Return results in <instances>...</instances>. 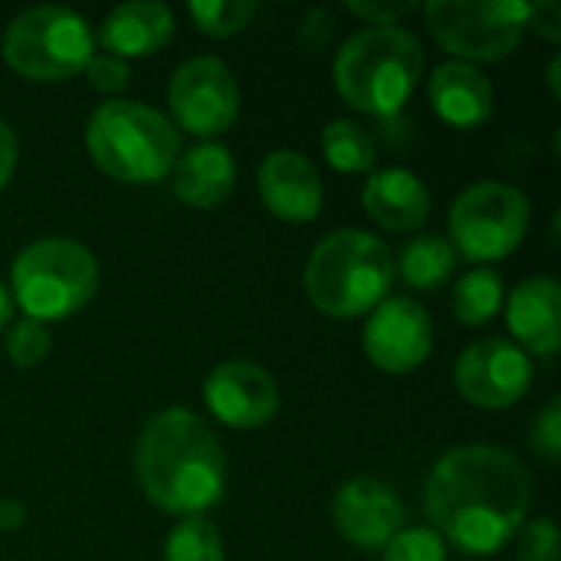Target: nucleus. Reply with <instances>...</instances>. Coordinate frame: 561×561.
<instances>
[{
	"label": "nucleus",
	"mask_w": 561,
	"mask_h": 561,
	"mask_svg": "<svg viewBox=\"0 0 561 561\" xmlns=\"http://www.w3.org/2000/svg\"><path fill=\"white\" fill-rule=\"evenodd\" d=\"M549 82H552V92L559 95V56H556L552 66H549Z\"/></svg>",
	"instance_id": "obj_37"
},
{
	"label": "nucleus",
	"mask_w": 561,
	"mask_h": 561,
	"mask_svg": "<svg viewBox=\"0 0 561 561\" xmlns=\"http://www.w3.org/2000/svg\"><path fill=\"white\" fill-rule=\"evenodd\" d=\"M309 302L329 319H355L378 309L394 286V256L368 230H335L316 243L306 273Z\"/></svg>",
	"instance_id": "obj_4"
},
{
	"label": "nucleus",
	"mask_w": 561,
	"mask_h": 561,
	"mask_svg": "<svg viewBox=\"0 0 561 561\" xmlns=\"http://www.w3.org/2000/svg\"><path fill=\"white\" fill-rule=\"evenodd\" d=\"M454 266L457 250L450 247V240L440 233H421L398 253L394 276H401L417 293H431L454 276Z\"/></svg>",
	"instance_id": "obj_21"
},
{
	"label": "nucleus",
	"mask_w": 561,
	"mask_h": 561,
	"mask_svg": "<svg viewBox=\"0 0 561 561\" xmlns=\"http://www.w3.org/2000/svg\"><path fill=\"white\" fill-rule=\"evenodd\" d=\"M16 154H20L16 131L0 118V191L10 184V178H13V171H16Z\"/></svg>",
	"instance_id": "obj_34"
},
{
	"label": "nucleus",
	"mask_w": 561,
	"mask_h": 561,
	"mask_svg": "<svg viewBox=\"0 0 561 561\" xmlns=\"http://www.w3.org/2000/svg\"><path fill=\"white\" fill-rule=\"evenodd\" d=\"M256 10L260 7L253 0H191L187 3L194 26L214 39H230V36L243 33L253 23Z\"/></svg>",
	"instance_id": "obj_25"
},
{
	"label": "nucleus",
	"mask_w": 561,
	"mask_h": 561,
	"mask_svg": "<svg viewBox=\"0 0 561 561\" xmlns=\"http://www.w3.org/2000/svg\"><path fill=\"white\" fill-rule=\"evenodd\" d=\"M322 154L342 174L371 171L378 161V145L371 131L352 118H335L322 128Z\"/></svg>",
	"instance_id": "obj_22"
},
{
	"label": "nucleus",
	"mask_w": 561,
	"mask_h": 561,
	"mask_svg": "<svg viewBox=\"0 0 561 561\" xmlns=\"http://www.w3.org/2000/svg\"><path fill=\"white\" fill-rule=\"evenodd\" d=\"M164 561H224V539L204 516L181 519L164 542Z\"/></svg>",
	"instance_id": "obj_24"
},
{
	"label": "nucleus",
	"mask_w": 561,
	"mask_h": 561,
	"mask_svg": "<svg viewBox=\"0 0 561 561\" xmlns=\"http://www.w3.org/2000/svg\"><path fill=\"white\" fill-rule=\"evenodd\" d=\"M457 391L483 411L519 404L533 388V358L510 339H480L454 365Z\"/></svg>",
	"instance_id": "obj_11"
},
{
	"label": "nucleus",
	"mask_w": 561,
	"mask_h": 561,
	"mask_svg": "<svg viewBox=\"0 0 561 561\" xmlns=\"http://www.w3.org/2000/svg\"><path fill=\"white\" fill-rule=\"evenodd\" d=\"M135 480L161 513L204 516L224 496L227 460L214 431L194 411L168 408L138 434Z\"/></svg>",
	"instance_id": "obj_2"
},
{
	"label": "nucleus",
	"mask_w": 561,
	"mask_h": 561,
	"mask_svg": "<svg viewBox=\"0 0 561 561\" xmlns=\"http://www.w3.org/2000/svg\"><path fill=\"white\" fill-rule=\"evenodd\" d=\"M0 56L30 82H62L95 56V33L69 7H33L7 23Z\"/></svg>",
	"instance_id": "obj_7"
},
{
	"label": "nucleus",
	"mask_w": 561,
	"mask_h": 561,
	"mask_svg": "<svg viewBox=\"0 0 561 561\" xmlns=\"http://www.w3.org/2000/svg\"><path fill=\"white\" fill-rule=\"evenodd\" d=\"M332 36H335V16L329 10H322V7L319 10H309L306 20H302V26H299V46L316 56V53L329 49Z\"/></svg>",
	"instance_id": "obj_32"
},
{
	"label": "nucleus",
	"mask_w": 561,
	"mask_h": 561,
	"mask_svg": "<svg viewBox=\"0 0 561 561\" xmlns=\"http://www.w3.org/2000/svg\"><path fill=\"white\" fill-rule=\"evenodd\" d=\"M49 345H53V339H49V329L43 325V322H33V319H16L13 325H10V332H7V345H3V352H7V358L16 365V368H36L46 355H49Z\"/></svg>",
	"instance_id": "obj_26"
},
{
	"label": "nucleus",
	"mask_w": 561,
	"mask_h": 561,
	"mask_svg": "<svg viewBox=\"0 0 561 561\" xmlns=\"http://www.w3.org/2000/svg\"><path fill=\"white\" fill-rule=\"evenodd\" d=\"M381 561H447V542L431 526L401 529L385 546Z\"/></svg>",
	"instance_id": "obj_27"
},
{
	"label": "nucleus",
	"mask_w": 561,
	"mask_h": 561,
	"mask_svg": "<svg viewBox=\"0 0 561 561\" xmlns=\"http://www.w3.org/2000/svg\"><path fill=\"white\" fill-rule=\"evenodd\" d=\"M431 105L450 128H480L493 118L496 92L480 66L447 59L431 72Z\"/></svg>",
	"instance_id": "obj_17"
},
{
	"label": "nucleus",
	"mask_w": 561,
	"mask_h": 561,
	"mask_svg": "<svg viewBox=\"0 0 561 561\" xmlns=\"http://www.w3.org/2000/svg\"><path fill=\"white\" fill-rule=\"evenodd\" d=\"M82 72H85L89 85H92L95 92H105V95L122 92V89L128 85V76H131L128 62L118 59V56H112V53H95V56L85 62Z\"/></svg>",
	"instance_id": "obj_29"
},
{
	"label": "nucleus",
	"mask_w": 561,
	"mask_h": 561,
	"mask_svg": "<svg viewBox=\"0 0 561 561\" xmlns=\"http://www.w3.org/2000/svg\"><path fill=\"white\" fill-rule=\"evenodd\" d=\"M526 30H536V36H542L546 43H559L561 39L559 0H536V3H529Z\"/></svg>",
	"instance_id": "obj_33"
},
{
	"label": "nucleus",
	"mask_w": 561,
	"mask_h": 561,
	"mask_svg": "<svg viewBox=\"0 0 561 561\" xmlns=\"http://www.w3.org/2000/svg\"><path fill=\"white\" fill-rule=\"evenodd\" d=\"M26 523V506L20 500H0V533H16Z\"/></svg>",
	"instance_id": "obj_35"
},
{
	"label": "nucleus",
	"mask_w": 561,
	"mask_h": 561,
	"mask_svg": "<svg viewBox=\"0 0 561 561\" xmlns=\"http://www.w3.org/2000/svg\"><path fill=\"white\" fill-rule=\"evenodd\" d=\"M85 148L102 174L122 184H154L171 174L181 154V135L158 108L108 99L85 122Z\"/></svg>",
	"instance_id": "obj_5"
},
{
	"label": "nucleus",
	"mask_w": 561,
	"mask_h": 561,
	"mask_svg": "<svg viewBox=\"0 0 561 561\" xmlns=\"http://www.w3.org/2000/svg\"><path fill=\"white\" fill-rule=\"evenodd\" d=\"M434 352V322L417 299L388 296L365 322V355L388 375L417 371Z\"/></svg>",
	"instance_id": "obj_12"
},
{
	"label": "nucleus",
	"mask_w": 561,
	"mask_h": 561,
	"mask_svg": "<svg viewBox=\"0 0 561 561\" xmlns=\"http://www.w3.org/2000/svg\"><path fill=\"white\" fill-rule=\"evenodd\" d=\"M332 523L345 542L358 549H385L404 529V503L388 483L355 477L335 493Z\"/></svg>",
	"instance_id": "obj_14"
},
{
	"label": "nucleus",
	"mask_w": 561,
	"mask_h": 561,
	"mask_svg": "<svg viewBox=\"0 0 561 561\" xmlns=\"http://www.w3.org/2000/svg\"><path fill=\"white\" fill-rule=\"evenodd\" d=\"M513 342L529 355L552 358L561 348V286L556 276L523 279L503 302Z\"/></svg>",
	"instance_id": "obj_16"
},
{
	"label": "nucleus",
	"mask_w": 561,
	"mask_h": 561,
	"mask_svg": "<svg viewBox=\"0 0 561 561\" xmlns=\"http://www.w3.org/2000/svg\"><path fill=\"white\" fill-rule=\"evenodd\" d=\"M345 10L358 20H368L371 26H398V20L411 16L417 10V3H388V0H368V3H358V0H348Z\"/></svg>",
	"instance_id": "obj_30"
},
{
	"label": "nucleus",
	"mask_w": 561,
	"mask_h": 561,
	"mask_svg": "<svg viewBox=\"0 0 561 561\" xmlns=\"http://www.w3.org/2000/svg\"><path fill=\"white\" fill-rule=\"evenodd\" d=\"M168 105L178 128L194 138H217L240 115V82L217 56H194L181 62L168 85Z\"/></svg>",
	"instance_id": "obj_10"
},
{
	"label": "nucleus",
	"mask_w": 561,
	"mask_h": 561,
	"mask_svg": "<svg viewBox=\"0 0 561 561\" xmlns=\"http://www.w3.org/2000/svg\"><path fill=\"white\" fill-rule=\"evenodd\" d=\"M10 286V299L23 309V319L43 325L59 322L92 302L99 289V263L89 247L66 237H46L20 250Z\"/></svg>",
	"instance_id": "obj_6"
},
{
	"label": "nucleus",
	"mask_w": 561,
	"mask_h": 561,
	"mask_svg": "<svg viewBox=\"0 0 561 561\" xmlns=\"http://www.w3.org/2000/svg\"><path fill=\"white\" fill-rule=\"evenodd\" d=\"M533 440L539 447V454L546 460H559L561 457V401H549L546 411L539 414L536 421V431H533Z\"/></svg>",
	"instance_id": "obj_31"
},
{
	"label": "nucleus",
	"mask_w": 561,
	"mask_h": 561,
	"mask_svg": "<svg viewBox=\"0 0 561 561\" xmlns=\"http://www.w3.org/2000/svg\"><path fill=\"white\" fill-rule=\"evenodd\" d=\"M237 184V161L227 145L220 141H201L178 154L171 168V187L181 204L194 210H214L220 207Z\"/></svg>",
	"instance_id": "obj_19"
},
{
	"label": "nucleus",
	"mask_w": 561,
	"mask_h": 561,
	"mask_svg": "<svg viewBox=\"0 0 561 561\" xmlns=\"http://www.w3.org/2000/svg\"><path fill=\"white\" fill-rule=\"evenodd\" d=\"M559 526L539 516L519 529V561H559Z\"/></svg>",
	"instance_id": "obj_28"
},
{
	"label": "nucleus",
	"mask_w": 561,
	"mask_h": 561,
	"mask_svg": "<svg viewBox=\"0 0 561 561\" xmlns=\"http://www.w3.org/2000/svg\"><path fill=\"white\" fill-rule=\"evenodd\" d=\"M10 316H13V299H10V289L0 283V332L10 325Z\"/></svg>",
	"instance_id": "obj_36"
},
{
	"label": "nucleus",
	"mask_w": 561,
	"mask_h": 561,
	"mask_svg": "<svg viewBox=\"0 0 561 561\" xmlns=\"http://www.w3.org/2000/svg\"><path fill=\"white\" fill-rule=\"evenodd\" d=\"M506 286L503 276L490 266H477L457 279L454 289V312L463 325H486L503 312Z\"/></svg>",
	"instance_id": "obj_23"
},
{
	"label": "nucleus",
	"mask_w": 561,
	"mask_h": 561,
	"mask_svg": "<svg viewBox=\"0 0 561 561\" xmlns=\"http://www.w3.org/2000/svg\"><path fill=\"white\" fill-rule=\"evenodd\" d=\"M424 72V46L404 26H368L342 43L335 89L362 115L391 118L414 95Z\"/></svg>",
	"instance_id": "obj_3"
},
{
	"label": "nucleus",
	"mask_w": 561,
	"mask_h": 561,
	"mask_svg": "<svg viewBox=\"0 0 561 561\" xmlns=\"http://www.w3.org/2000/svg\"><path fill=\"white\" fill-rule=\"evenodd\" d=\"M362 204H365V214L378 227L394 230V233L421 230L431 217V191L408 168L375 171L365 184Z\"/></svg>",
	"instance_id": "obj_20"
},
{
	"label": "nucleus",
	"mask_w": 561,
	"mask_h": 561,
	"mask_svg": "<svg viewBox=\"0 0 561 561\" xmlns=\"http://www.w3.org/2000/svg\"><path fill=\"white\" fill-rule=\"evenodd\" d=\"M174 36V10L158 0H131L118 3L105 13L99 26V43L105 53L118 59L154 56Z\"/></svg>",
	"instance_id": "obj_18"
},
{
	"label": "nucleus",
	"mask_w": 561,
	"mask_h": 561,
	"mask_svg": "<svg viewBox=\"0 0 561 561\" xmlns=\"http://www.w3.org/2000/svg\"><path fill=\"white\" fill-rule=\"evenodd\" d=\"M533 506V480L519 457L493 444L444 454L424 486L434 533L470 559L496 556L519 536Z\"/></svg>",
	"instance_id": "obj_1"
},
{
	"label": "nucleus",
	"mask_w": 561,
	"mask_h": 561,
	"mask_svg": "<svg viewBox=\"0 0 561 561\" xmlns=\"http://www.w3.org/2000/svg\"><path fill=\"white\" fill-rule=\"evenodd\" d=\"M204 401L210 414L233 431H256L279 411V388L273 375L247 358L220 362L204 381Z\"/></svg>",
	"instance_id": "obj_13"
},
{
	"label": "nucleus",
	"mask_w": 561,
	"mask_h": 561,
	"mask_svg": "<svg viewBox=\"0 0 561 561\" xmlns=\"http://www.w3.org/2000/svg\"><path fill=\"white\" fill-rule=\"evenodd\" d=\"M260 197L266 210L286 224H309L319 217L325 187L316 164L293 148L270 151L260 164Z\"/></svg>",
	"instance_id": "obj_15"
},
{
	"label": "nucleus",
	"mask_w": 561,
	"mask_h": 561,
	"mask_svg": "<svg viewBox=\"0 0 561 561\" xmlns=\"http://www.w3.org/2000/svg\"><path fill=\"white\" fill-rule=\"evenodd\" d=\"M424 23L460 62H500L526 36L529 0H427Z\"/></svg>",
	"instance_id": "obj_8"
},
{
	"label": "nucleus",
	"mask_w": 561,
	"mask_h": 561,
	"mask_svg": "<svg viewBox=\"0 0 561 561\" xmlns=\"http://www.w3.org/2000/svg\"><path fill=\"white\" fill-rule=\"evenodd\" d=\"M529 197L506 181H477L450 207V247L470 263H496L516 253L529 230Z\"/></svg>",
	"instance_id": "obj_9"
}]
</instances>
